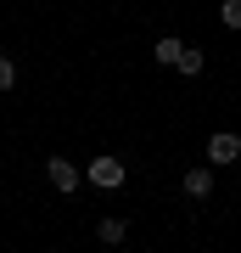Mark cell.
Wrapping results in <instances>:
<instances>
[{
    "instance_id": "9",
    "label": "cell",
    "mask_w": 241,
    "mask_h": 253,
    "mask_svg": "<svg viewBox=\"0 0 241 253\" xmlns=\"http://www.w3.org/2000/svg\"><path fill=\"white\" fill-rule=\"evenodd\" d=\"M17 84V68H11V56H0V90H11Z\"/></svg>"
},
{
    "instance_id": "5",
    "label": "cell",
    "mask_w": 241,
    "mask_h": 253,
    "mask_svg": "<svg viewBox=\"0 0 241 253\" xmlns=\"http://www.w3.org/2000/svg\"><path fill=\"white\" fill-rule=\"evenodd\" d=\"M174 68L185 73V79H197V73H202V51H191V45H185V51H179V62H174Z\"/></svg>"
},
{
    "instance_id": "1",
    "label": "cell",
    "mask_w": 241,
    "mask_h": 253,
    "mask_svg": "<svg viewBox=\"0 0 241 253\" xmlns=\"http://www.w3.org/2000/svg\"><path fill=\"white\" fill-rule=\"evenodd\" d=\"M207 158H213L219 169H224V163H236V158H241V135H230V129H219V135L207 141Z\"/></svg>"
},
{
    "instance_id": "8",
    "label": "cell",
    "mask_w": 241,
    "mask_h": 253,
    "mask_svg": "<svg viewBox=\"0 0 241 253\" xmlns=\"http://www.w3.org/2000/svg\"><path fill=\"white\" fill-rule=\"evenodd\" d=\"M219 17H224V28H241V0H224Z\"/></svg>"
},
{
    "instance_id": "3",
    "label": "cell",
    "mask_w": 241,
    "mask_h": 253,
    "mask_svg": "<svg viewBox=\"0 0 241 253\" xmlns=\"http://www.w3.org/2000/svg\"><path fill=\"white\" fill-rule=\"evenodd\" d=\"M45 174H51L56 191H79V169H73L68 158H45Z\"/></svg>"
},
{
    "instance_id": "4",
    "label": "cell",
    "mask_w": 241,
    "mask_h": 253,
    "mask_svg": "<svg viewBox=\"0 0 241 253\" xmlns=\"http://www.w3.org/2000/svg\"><path fill=\"white\" fill-rule=\"evenodd\" d=\"M213 191V169H185V197H207Z\"/></svg>"
},
{
    "instance_id": "2",
    "label": "cell",
    "mask_w": 241,
    "mask_h": 253,
    "mask_svg": "<svg viewBox=\"0 0 241 253\" xmlns=\"http://www.w3.org/2000/svg\"><path fill=\"white\" fill-rule=\"evenodd\" d=\"M90 186H124V163H118V158H96V163H90Z\"/></svg>"
},
{
    "instance_id": "6",
    "label": "cell",
    "mask_w": 241,
    "mask_h": 253,
    "mask_svg": "<svg viewBox=\"0 0 241 253\" xmlns=\"http://www.w3.org/2000/svg\"><path fill=\"white\" fill-rule=\"evenodd\" d=\"M179 51H185V45H179L174 34H163V40H157V62H169V68H174V62H179Z\"/></svg>"
},
{
    "instance_id": "7",
    "label": "cell",
    "mask_w": 241,
    "mask_h": 253,
    "mask_svg": "<svg viewBox=\"0 0 241 253\" xmlns=\"http://www.w3.org/2000/svg\"><path fill=\"white\" fill-rule=\"evenodd\" d=\"M124 219H118V214H107V219H101V242H124Z\"/></svg>"
}]
</instances>
